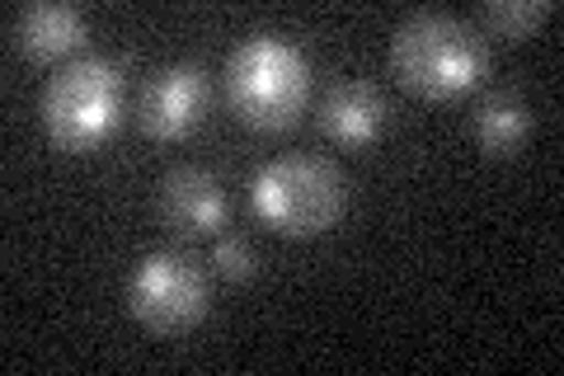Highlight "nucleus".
<instances>
[{"label": "nucleus", "instance_id": "9d476101", "mask_svg": "<svg viewBox=\"0 0 564 376\" xmlns=\"http://www.w3.org/2000/svg\"><path fill=\"white\" fill-rule=\"evenodd\" d=\"M470 137L485 155H518L522 141L532 137V109L518 89H485L470 109Z\"/></svg>", "mask_w": 564, "mask_h": 376}, {"label": "nucleus", "instance_id": "7ed1b4c3", "mask_svg": "<svg viewBox=\"0 0 564 376\" xmlns=\"http://www.w3.org/2000/svg\"><path fill=\"white\" fill-rule=\"evenodd\" d=\"M391 66L419 95L452 99L489 71V47L475 24L447 10H419L391 33Z\"/></svg>", "mask_w": 564, "mask_h": 376}, {"label": "nucleus", "instance_id": "20e7f679", "mask_svg": "<svg viewBox=\"0 0 564 376\" xmlns=\"http://www.w3.org/2000/svg\"><path fill=\"white\" fill-rule=\"evenodd\" d=\"M250 203L288 236H321L344 212V174L325 155H278L254 174Z\"/></svg>", "mask_w": 564, "mask_h": 376}, {"label": "nucleus", "instance_id": "f257e3e1", "mask_svg": "<svg viewBox=\"0 0 564 376\" xmlns=\"http://www.w3.org/2000/svg\"><path fill=\"white\" fill-rule=\"evenodd\" d=\"M226 95L231 109L254 128H292L311 104L306 47L273 29H254L226 57Z\"/></svg>", "mask_w": 564, "mask_h": 376}, {"label": "nucleus", "instance_id": "39448f33", "mask_svg": "<svg viewBox=\"0 0 564 376\" xmlns=\"http://www.w3.org/2000/svg\"><path fill=\"white\" fill-rule=\"evenodd\" d=\"M128 311L151 334H184L212 311V282L188 249H151L128 278Z\"/></svg>", "mask_w": 564, "mask_h": 376}, {"label": "nucleus", "instance_id": "9b49d317", "mask_svg": "<svg viewBox=\"0 0 564 376\" xmlns=\"http://www.w3.org/2000/svg\"><path fill=\"white\" fill-rule=\"evenodd\" d=\"M545 14H551V0H489L480 20L503 39H527L536 24H545Z\"/></svg>", "mask_w": 564, "mask_h": 376}, {"label": "nucleus", "instance_id": "6e6552de", "mask_svg": "<svg viewBox=\"0 0 564 376\" xmlns=\"http://www.w3.org/2000/svg\"><path fill=\"white\" fill-rule=\"evenodd\" d=\"M321 128L344 147H372L386 132V95L372 80H334L321 99Z\"/></svg>", "mask_w": 564, "mask_h": 376}, {"label": "nucleus", "instance_id": "f03ea898", "mask_svg": "<svg viewBox=\"0 0 564 376\" xmlns=\"http://www.w3.org/2000/svg\"><path fill=\"white\" fill-rule=\"evenodd\" d=\"M128 109V71L118 57L80 52L43 85V128L62 151H95Z\"/></svg>", "mask_w": 564, "mask_h": 376}, {"label": "nucleus", "instance_id": "1a4fd4ad", "mask_svg": "<svg viewBox=\"0 0 564 376\" xmlns=\"http://www.w3.org/2000/svg\"><path fill=\"white\" fill-rule=\"evenodd\" d=\"M85 33H90L85 14L76 6H66V0H33V6L14 10V20H10L14 47H24L29 57H39V62H52V57H62V52L80 47Z\"/></svg>", "mask_w": 564, "mask_h": 376}, {"label": "nucleus", "instance_id": "f8f14e48", "mask_svg": "<svg viewBox=\"0 0 564 376\" xmlns=\"http://www.w3.org/2000/svg\"><path fill=\"white\" fill-rule=\"evenodd\" d=\"M212 268L231 282H245L254 273V245L245 240V230H217L212 236Z\"/></svg>", "mask_w": 564, "mask_h": 376}, {"label": "nucleus", "instance_id": "423d86ee", "mask_svg": "<svg viewBox=\"0 0 564 376\" xmlns=\"http://www.w3.org/2000/svg\"><path fill=\"white\" fill-rule=\"evenodd\" d=\"M212 99L207 71L198 62H170L161 71H151V80L137 95V122L141 132L161 137V141H180L203 122Z\"/></svg>", "mask_w": 564, "mask_h": 376}, {"label": "nucleus", "instance_id": "0eeeda50", "mask_svg": "<svg viewBox=\"0 0 564 376\" xmlns=\"http://www.w3.org/2000/svg\"><path fill=\"white\" fill-rule=\"evenodd\" d=\"M226 189L221 179L203 165H180L161 179V217L180 230V236H217L226 226Z\"/></svg>", "mask_w": 564, "mask_h": 376}]
</instances>
